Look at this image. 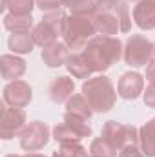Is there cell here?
Listing matches in <instances>:
<instances>
[{
  "label": "cell",
  "instance_id": "cell-33",
  "mask_svg": "<svg viewBox=\"0 0 155 157\" xmlns=\"http://www.w3.org/2000/svg\"><path fill=\"white\" fill-rule=\"evenodd\" d=\"M6 157H24V155H17V154H9V155H6Z\"/></svg>",
  "mask_w": 155,
  "mask_h": 157
},
{
  "label": "cell",
  "instance_id": "cell-30",
  "mask_svg": "<svg viewBox=\"0 0 155 157\" xmlns=\"http://www.w3.org/2000/svg\"><path fill=\"white\" fill-rule=\"evenodd\" d=\"M60 4H62V7H70V9H73V7L78 4V0H60Z\"/></svg>",
  "mask_w": 155,
  "mask_h": 157
},
{
  "label": "cell",
  "instance_id": "cell-12",
  "mask_svg": "<svg viewBox=\"0 0 155 157\" xmlns=\"http://www.w3.org/2000/svg\"><path fill=\"white\" fill-rule=\"evenodd\" d=\"M70 48L64 42H53L46 48H42V62L47 68H59V66H66V60L70 59Z\"/></svg>",
  "mask_w": 155,
  "mask_h": 157
},
{
  "label": "cell",
  "instance_id": "cell-23",
  "mask_svg": "<svg viewBox=\"0 0 155 157\" xmlns=\"http://www.w3.org/2000/svg\"><path fill=\"white\" fill-rule=\"evenodd\" d=\"M64 122L73 130V132H77L78 135L84 139V137H91V126L88 124V121L82 117H78V115H73V113H64Z\"/></svg>",
  "mask_w": 155,
  "mask_h": 157
},
{
  "label": "cell",
  "instance_id": "cell-7",
  "mask_svg": "<svg viewBox=\"0 0 155 157\" xmlns=\"http://www.w3.org/2000/svg\"><path fill=\"white\" fill-rule=\"evenodd\" d=\"M20 148L26 152H39L49 143V126L42 121H31L22 130Z\"/></svg>",
  "mask_w": 155,
  "mask_h": 157
},
{
  "label": "cell",
  "instance_id": "cell-3",
  "mask_svg": "<svg viewBox=\"0 0 155 157\" xmlns=\"http://www.w3.org/2000/svg\"><path fill=\"white\" fill-rule=\"evenodd\" d=\"M93 17L95 15H77V13H70L68 17V22H66V28H64V44L77 51V49H84V46L89 42V40L95 37L97 29H95V24H93Z\"/></svg>",
  "mask_w": 155,
  "mask_h": 157
},
{
  "label": "cell",
  "instance_id": "cell-14",
  "mask_svg": "<svg viewBox=\"0 0 155 157\" xmlns=\"http://www.w3.org/2000/svg\"><path fill=\"white\" fill-rule=\"evenodd\" d=\"M73 93H75V82H73V78L66 77V75L53 78L51 84H49V88H47L49 99L53 102H57V104L59 102H68V99Z\"/></svg>",
  "mask_w": 155,
  "mask_h": 157
},
{
  "label": "cell",
  "instance_id": "cell-10",
  "mask_svg": "<svg viewBox=\"0 0 155 157\" xmlns=\"http://www.w3.org/2000/svg\"><path fill=\"white\" fill-rule=\"evenodd\" d=\"M117 93L126 101H135L144 93V77L137 71H126L119 78Z\"/></svg>",
  "mask_w": 155,
  "mask_h": 157
},
{
  "label": "cell",
  "instance_id": "cell-9",
  "mask_svg": "<svg viewBox=\"0 0 155 157\" xmlns=\"http://www.w3.org/2000/svg\"><path fill=\"white\" fill-rule=\"evenodd\" d=\"M33 99V90L26 80H11L4 88V102L13 108H26Z\"/></svg>",
  "mask_w": 155,
  "mask_h": 157
},
{
  "label": "cell",
  "instance_id": "cell-18",
  "mask_svg": "<svg viewBox=\"0 0 155 157\" xmlns=\"http://www.w3.org/2000/svg\"><path fill=\"white\" fill-rule=\"evenodd\" d=\"M7 46L15 55H28L33 51V48L37 44L31 37V33H11L9 40H7Z\"/></svg>",
  "mask_w": 155,
  "mask_h": 157
},
{
  "label": "cell",
  "instance_id": "cell-20",
  "mask_svg": "<svg viewBox=\"0 0 155 157\" xmlns=\"http://www.w3.org/2000/svg\"><path fill=\"white\" fill-rule=\"evenodd\" d=\"M66 112H68V113H73V115H78V117L86 119V121H89L91 115H93V110H91L88 99H86L82 93H73V95L68 99V102H66Z\"/></svg>",
  "mask_w": 155,
  "mask_h": 157
},
{
  "label": "cell",
  "instance_id": "cell-26",
  "mask_svg": "<svg viewBox=\"0 0 155 157\" xmlns=\"http://www.w3.org/2000/svg\"><path fill=\"white\" fill-rule=\"evenodd\" d=\"M37 2V7L42 11H55V9H62V4L60 0H35Z\"/></svg>",
  "mask_w": 155,
  "mask_h": 157
},
{
  "label": "cell",
  "instance_id": "cell-31",
  "mask_svg": "<svg viewBox=\"0 0 155 157\" xmlns=\"http://www.w3.org/2000/svg\"><path fill=\"white\" fill-rule=\"evenodd\" d=\"M24 157H46V155H42V154H37V152H28Z\"/></svg>",
  "mask_w": 155,
  "mask_h": 157
},
{
  "label": "cell",
  "instance_id": "cell-2",
  "mask_svg": "<svg viewBox=\"0 0 155 157\" xmlns=\"http://www.w3.org/2000/svg\"><path fill=\"white\" fill-rule=\"evenodd\" d=\"M82 95L88 99L91 110L97 113L110 112L117 102V91L113 88V82L106 75L86 78L82 84Z\"/></svg>",
  "mask_w": 155,
  "mask_h": 157
},
{
  "label": "cell",
  "instance_id": "cell-16",
  "mask_svg": "<svg viewBox=\"0 0 155 157\" xmlns=\"http://www.w3.org/2000/svg\"><path fill=\"white\" fill-rule=\"evenodd\" d=\"M139 148L146 157H155V117L139 128Z\"/></svg>",
  "mask_w": 155,
  "mask_h": 157
},
{
  "label": "cell",
  "instance_id": "cell-34",
  "mask_svg": "<svg viewBox=\"0 0 155 157\" xmlns=\"http://www.w3.org/2000/svg\"><path fill=\"white\" fill-rule=\"evenodd\" d=\"M128 2H141V0H128Z\"/></svg>",
  "mask_w": 155,
  "mask_h": 157
},
{
  "label": "cell",
  "instance_id": "cell-6",
  "mask_svg": "<svg viewBox=\"0 0 155 157\" xmlns=\"http://www.w3.org/2000/svg\"><path fill=\"white\" fill-rule=\"evenodd\" d=\"M102 137L112 143L120 152L126 146H139V130L133 124H120L117 121H108L102 126Z\"/></svg>",
  "mask_w": 155,
  "mask_h": 157
},
{
  "label": "cell",
  "instance_id": "cell-25",
  "mask_svg": "<svg viewBox=\"0 0 155 157\" xmlns=\"http://www.w3.org/2000/svg\"><path fill=\"white\" fill-rule=\"evenodd\" d=\"M35 6V0H7V9L13 15H31Z\"/></svg>",
  "mask_w": 155,
  "mask_h": 157
},
{
  "label": "cell",
  "instance_id": "cell-1",
  "mask_svg": "<svg viewBox=\"0 0 155 157\" xmlns=\"http://www.w3.org/2000/svg\"><path fill=\"white\" fill-rule=\"evenodd\" d=\"M80 53L88 60L93 73H102L120 60V57L124 55V48L117 37L95 35L84 46V49Z\"/></svg>",
  "mask_w": 155,
  "mask_h": 157
},
{
  "label": "cell",
  "instance_id": "cell-32",
  "mask_svg": "<svg viewBox=\"0 0 155 157\" xmlns=\"http://www.w3.org/2000/svg\"><path fill=\"white\" fill-rule=\"evenodd\" d=\"M0 9L4 11V9H7V0H2V6H0Z\"/></svg>",
  "mask_w": 155,
  "mask_h": 157
},
{
  "label": "cell",
  "instance_id": "cell-19",
  "mask_svg": "<svg viewBox=\"0 0 155 157\" xmlns=\"http://www.w3.org/2000/svg\"><path fill=\"white\" fill-rule=\"evenodd\" d=\"M66 70L75 78H89L93 73V70L89 68V64L82 53H71L70 55V59L66 60Z\"/></svg>",
  "mask_w": 155,
  "mask_h": 157
},
{
  "label": "cell",
  "instance_id": "cell-5",
  "mask_svg": "<svg viewBox=\"0 0 155 157\" xmlns=\"http://www.w3.org/2000/svg\"><path fill=\"white\" fill-rule=\"evenodd\" d=\"M155 46L142 35H131L124 46V62L131 68L148 66L153 60Z\"/></svg>",
  "mask_w": 155,
  "mask_h": 157
},
{
  "label": "cell",
  "instance_id": "cell-8",
  "mask_svg": "<svg viewBox=\"0 0 155 157\" xmlns=\"http://www.w3.org/2000/svg\"><path fill=\"white\" fill-rule=\"evenodd\" d=\"M26 128V112L22 108H13L4 102L2 106V119H0V137L9 141L22 133Z\"/></svg>",
  "mask_w": 155,
  "mask_h": 157
},
{
  "label": "cell",
  "instance_id": "cell-29",
  "mask_svg": "<svg viewBox=\"0 0 155 157\" xmlns=\"http://www.w3.org/2000/svg\"><path fill=\"white\" fill-rule=\"evenodd\" d=\"M144 77H146V80H148L150 84H155V59L146 66V75H144Z\"/></svg>",
  "mask_w": 155,
  "mask_h": 157
},
{
  "label": "cell",
  "instance_id": "cell-4",
  "mask_svg": "<svg viewBox=\"0 0 155 157\" xmlns=\"http://www.w3.org/2000/svg\"><path fill=\"white\" fill-rule=\"evenodd\" d=\"M68 13L64 9H55V11H47L39 24H35L31 37L35 40V44L40 48H46L53 42H57V37L64 35V28L68 22Z\"/></svg>",
  "mask_w": 155,
  "mask_h": 157
},
{
  "label": "cell",
  "instance_id": "cell-21",
  "mask_svg": "<svg viewBox=\"0 0 155 157\" xmlns=\"http://www.w3.org/2000/svg\"><path fill=\"white\" fill-rule=\"evenodd\" d=\"M119 150L112 143H108L102 135L93 139L89 144V157H117Z\"/></svg>",
  "mask_w": 155,
  "mask_h": 157
},
{
  "label": "cell",
  "instance_id": "cell-13",
  "mask_svg": "<svg viewBox=\"0 0 155 157\" xmlns=\"http://www.w3.org/2000/svg\"><path fill=\"white\" fill-rule=\"evenodd\" d=\"M93 24H95L97 33L100 35L113 37L117 33H120V18L115 11H97L93 17Z\"/></svg>",
  "mask_w": 155,
  "mask_h": 157
},
{
  "label": "cell",
  "instance_id": "cell-27",
  "mask_svg": "<svg viewBox=\"0 0 155 157\" xmlns=\"http://www.w3.org/2000/svg\"><path fill=\"white\" fill-rule=\"evenodd\" d=\"M142 99L148 108H155V84H148V88L142 93Z\"/></svg>",
  "mask_w": 155,
  "mask_h": 157
},
{
  "label": "cell",
  "instance_id": "cell-24",
  "mask_svg": "<svg viewBox=\"0 0 155 157\" xmlns=\"http://www.w3.org/2000/svg\"><path fill=\"white\" fill-rule=\"evenodd\" d=\"M51 157H89V150H86L80 143H70L60 144V148L55 150Z\"/></svg>",
  "mask_w": 155,
  "mask_h": 157
},
{
  "label": "cell",
  "instance_id": "cell-15",
  "mask_svg": "<svg viewBox=\"0 0 155 157\" xmlns=\"http://www.w3.org/2000/svg\"><path fill=\"white\" fill-rule=\"evenodd\" d=\"M0 70L2 77L6 80H17L26 73V60L20 59L18 55H2L0 57Z\"/></svg>",
  "mask_w": 155,
  "mask_h": 157
},
{
  "label": "cell",
  "instance_id": "cell-22",
  "mask_svg": "<svg viewBox=\"0 0 155 157\" xmlns=\"http://www.w3.org/2000/svg\"><path fill=\"white\" fill-rule=\"evenodd\" d=\"M53 139L59 143V144H70V143H80L82 137L78 135L77 132H73L64 121L57 126H53Z\"/></svg>",
  "mask_w": 155,
  "mask_h": 157
},
{
  "label": "cell",
  "instance_id": "cell-17",
  "mask_svg": "<svg viewBox=\"0 0 155 157\" xmlns=\"http://www.w3.org/2000/svg\"><path fill=\"white\" fill-rule=\"evenodd\" d=\"M4 28L11 33H31L35 24L31 15H13L7 13L4 17Z\"/></svg>",
  "mask_w": 155,
  "mask_h": 157
},
{
  "label": "cell",
  "instance_id": "cell-28",
  "mask_svg": "<svg viewBox=\"0 0 155 157\" xmlns=\"http://www.w3.org/2000/svg\"><path fill=\"white\" fill-rule=\"evenodd\" d=\"M119 157H146L139 146H126L119 152Z\"/></svg>",
  "mask_w": 155,
  "mask_h": 157
},
{
  "label": "cell",
  "instance_id": "cell-11",
  "mask_svg": "<svg viewBox=\"0 0 155 157\" xmlns=\"http://www.w3.org/2000/svg\"><path fill=\"white\" fill-rule=\"evenodd\" d=\"M133 22L142 31L155 29V0H141L133 6Z\"/></svg>",
  "mask_w": 155,
  "mask_h": 157
}]
</instances>
